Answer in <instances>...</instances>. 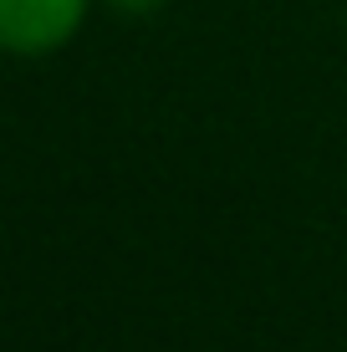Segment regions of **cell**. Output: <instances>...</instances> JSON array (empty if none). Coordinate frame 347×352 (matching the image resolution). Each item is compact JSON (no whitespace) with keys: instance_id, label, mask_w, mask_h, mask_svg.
I'll list each match as a JSON object with an SVG mask.
<instances>
[{"instance_id":"obj_1","label":"cell","mask_w":347,"mask_h":352,"mask_svg":"<svg viewBox=\"0 0 347 352\" xmlns=\"http://www.w3.org/2000/svg\"><path fill=\"white\" fill-rule=\"evenodd\" d=\"M87 0H0V52L46 56L82 26Z\"/></svg>"},{"instance_id":"obj_2","label":"cell","mask_w":347,"mask_h":352,"mask_svg":"<svg viewBox=\"0 0 347 352\" xmlns=\"http://www.w3.org/2000/svg\"><path fill=\"white\" fill-rule=\"evenodd\" d=\"M107 6H117V10H128V16H148V10H159L164 0H107Z\"/></svg>"}]
</instances>
